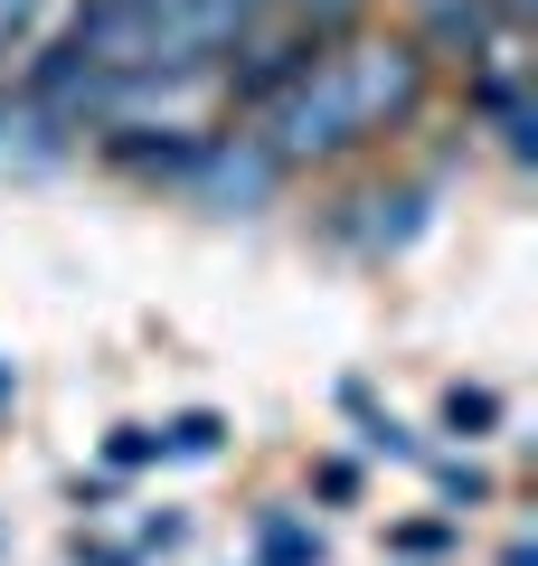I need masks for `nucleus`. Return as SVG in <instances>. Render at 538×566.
<instances>
[{"mask_svg":"<svg viewBox=\"0 0 538 566\" xmlns=\"http://www.w3.org/2000/svg\"><path fill=\"white\" fill-rule=\"evenodd\" d=\"M425 95H435V48L416 39V29H340V39L312 48V66H302L293 85H283L265 114H246V133L275 151V170L293 180V170H340L359 161V151H379V142H397L406 123L425 114Z\"/></svg>","mask_w":538,"mask_h":566,"instance_id":"nucleus-1","label":"nucleus"},{"mask_svg":"<svg viewBox=\"0 0 538 566\" xmlns=\"http://www.w3.org/2000/svg\"><path fill=\"white\" fill-rule=\"evenodd\" d=\"M256 566H321V528H302V520H265V547H256Z\"/></svg>","mask_w":538,"mask_h":566,"instance_id":"nucleus-2","label":"nucleus"},{"mask_svg":"<svg viewBox=\"0 0 538 566\" xmlns=\"http://www.w3.org/2000/svg\"><path fill=\"white\" fill-rule=\"evenodd\" d=\"M444 424L473 444V434H492V424H500V397H492V387H444Z\"/></svg>","mask_w":538,"mask_h":566,"instance_id":"nucleus-3","label":"nucleus"},{"mask_svg":"<svg viewBox=\"0 0 538 566\" xmlns=\"http://www.w3.org/2000/svg\"><path fill=\"white\" fill-rule=\"evenodd\" d=\"M227 444V424L218 416H179V424H161V453H218Z\"/></svg>","mask_w":538,"mask_h":566,"instance_id":"nucleus-4","label":"nucleus"},{"mask_svg":"<svg viewBox=\"0 0 538 566\" xmlns=\"http://www.w3.org/2000/svg\"><path fill=\"white\" fill-rule=\"evenodd\" d=\"M435 491L444 501H492V472L482 463H435Z\"/></svg>","mask_w":538,"mask_h":566,"instance_id":"nucleus-5","label":"nucleus"},{"mask_svg":"<svg viewBox=\"0 0 538 566\" xmlns=\"http://www.w3.org/2000/svg\"><path fill=\"white\" fill-rule=\"evenodd\" d=\"M161 453V434L152 424H114V444H104V463H152Z\"/></svg>","mask_w":538,"mask_h":566,"instance_id":"nucleus-6","label":"nucleus"},{"mask_svg":"<svg viewBox=\"0 0 538 566\" xmlns=\"http://www.w3.org/2000/svg\"><path fill=\"white\" fill-rule=\"evenodd\" d=\"M397 547H406V557H435V547H454V520H406Z\"/></svg>","mask_w":538,"mask_h":566,"instance_id":"nucleus-7","label":"nucleus"}]
</instances>
